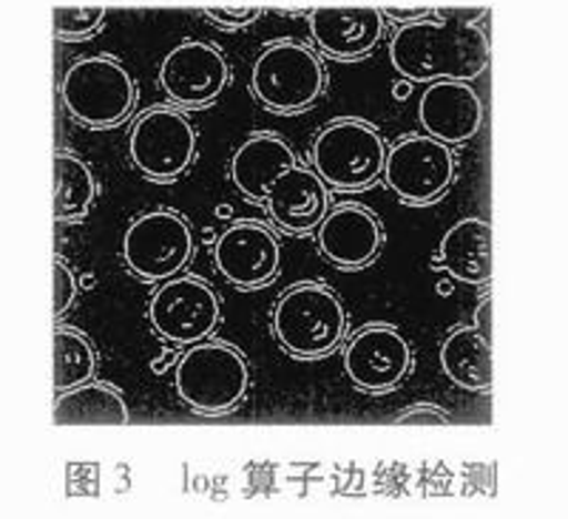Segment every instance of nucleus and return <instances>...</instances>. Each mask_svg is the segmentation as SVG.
<instances>
[{
  "instance_id": "21",
  "label": "nucleus",
  "mask_w": 568,
  "mask_h": 519,
  "mask_svg": "<svg viewBox=\"0 0 568 519\" xmlns=\"http://www.w3.org/2000/svg\"><path fill=\"white\" fill-rule=\"evenodd\" d=\"M131 420L123 391L105 380H89L63 391L54 400L58 426H125Z\"/></svg>"
},
{
  "instance_id": "23",
  "label": "nucleus",
  "mask_w": 568,
  "mask_h": 519,
  "mask_svg": "<svg viewBox=\"0 0 568 519\" xmlns=\"http://www.w3.org/2000/svg\"><path fill=\"white\" fill-rule=\"evenodd\" d=\"M98 346L83 329L78 327H54V391L74 389L98 378Z\"/></svg>"
},
{
  "instance_id": "11",
  "label": "nucleus",
  "mask_w": 568,
  "mask_h": 519,
  "mask_svg": "<svg viewBox=\"0 0 568 519\" xmlns=\"http://www.w3.org/2000/svg\"><path fill=\"white\" fill-rule=\"evenodd\" d=\"M415 353L407 335L393 324H367L344 344V373L355 389L387 395L413 373Z\"/></svg>"
},
{
  "instance_id": "27",
  "label": "nucleus",
  "mask_w": 568,
  "mask_h": 519,
  "mask_svg": "<svg viewBox=\"0 0 568 519\" xmlns=\"http://www.w3.org/2000/svg\"><path fill=\"white\" fill-rule=\"evenodd\" d=\"M205 18L220 29H245L262 18V9H233V7H207Z\"/></svg>"
},
{
  "instance_id": "17",
  "label": "nucleus",
  "mask_w": 568,
  "mask_h": 519,
  "mask_svg": "<svg viewBox=\"0 0 568 519\" xmlns=\"http://www.w3.org/2000/svg\"><path fill=\"white\" fill-rule=\"evenodd\" d=\"M307 23L318 52L333 60L367 58L384 38L382 9H316Z\"/></svg>"
},
{
  "instance_id": "7",
  "label": "nucleus",
  "mask_w": 568,
  "mask_h": 519,
  "mask_svg": "<svg viewBox=\"0 0 568 519\" xmlns=\"http://www.w3.org/2000/svg\"><path fill=\"white\" fill-rule=\"evenodd\" d=\"M194 253V227L171 207H156L136 216L123 236L125 267L145 284H162L185 273Z\"/></svg>"
},
{
  "instance_id": "20",
  "label": "nucleus",
  "mask_w": 568,
  "mask_h": 519,
  "mask_svg": "<svg viewBox=\"0 0 568 519\" xmlns=\"http://www.w3.org/2000/svg\"><path fill=\"white\" fill-rule=\"evenodd\" d=\"M440 369L466 391L491 389V338L475 324L455 327L440 340Z\"/></svg>"
},
{
  "instance_id": "6",
  "label": "nucleus",
  "mask_w": 568,
  "mask_h": 519,
  "mask_svg": "<svg viewBox=\"0 0 568 519\" xmlns=\"http://www.w3.org/2000/svg\"><path fill=\"white\" fill-rule=\"evenodd\" d=\"M251 89L273 114H302L316 105L327 89V69L311 45L276 40L258 52L251 71Z\"/></svg>"
},
{
  "instance_id": "26",
  "label": "nucleus",
  "mask_w": 568,
  "mask_h": 519,
  "mask_svg": "<svg viewBox=\"0 0 568 519\" xmlns=\"http://www.w3.org/2000/svg\"><path fill=\"white\" fill-rule=\"evenodd\" d=\"M453 417L435 404H415L393 417V426H449Z\"/></svg>"
},
{
  "instance_id": "4",
  "label": "nucleus",
  "mask_w": 568,
  "mask_h": 519,
  "mask_svg": "<svg viewBox=\"0 0 568 519\" xmlns=\"http://www.w3.org/2000/svg\"><path fill=\"white\" fill-rule=\"evenodd\" d=\"M387 142L382 131L358 116L327 122L313 140L311 162L329 187L344 193L367 191L384 176Z\"/></svg>"
},
{
  "instance_id": "13",
  "label": "nucleus",
  "mask_w": 568,
  "mask_h": 519,
  "mask_svg": "<svg viewBox=\"0 0 568 519\" xmlns=\"http://www.w3.org/2000/svg\"><path fill=\"white\" fill-rule=\"evenodd\" d=\"M160 85L180 109H207L231 85V63L213 43L185 40L162 60Z\"/></svg>"
},
{
  "instance_id": "30",
  "label": "nucleus",
  "mask_w": 568,
  "mask_h": 519,
  "mask_svg": "<svg viewBox=\"0 0 568 519\" xmlns=\"http://www.w3.org/2000/svg\"><path fill=\"white\" fill-rule=\"evenodd\" d=\"M409 89H413V83H409V80L404 78V83L395 85V96H398V100H404V96L409 94Z\"/></svg>"
},
{
  "instance_id": "28",
  "label": "nucleus",
  "mask_w": 568,
  "mask_h": 519,
  "mask_svg": "<svg viewBox=\"0 0 568 519\" xmlns=\"http://www.w3.org/2000/svg\"><path fill=\"white\" fill-rule=\"evenodd\" d=\"M435 14H438L435 9H384V18L395 20V23H404V27H407V23H418V20H429L435 18Z\"/></svg>"
},
{
  "instance_id": "18",
  "label": "nucleus",
  "mask_w": 568,
  "mask_h": 519,
  "mask_svg": "<svg viewBox=\"0 0 568 519\" xmlns=\"http://www.w3.org/2000/svg\"><path fill=\"white\" fill-rule=\"evenodd\" d=\"M293 165H298L293 147L273 131H258L236 147L231 160V182L245 200L265 205L271 187Z\"/></svg>"
},
{
  "instance_id": "19",
  "label": "nucleus",
  "mask_w": 568,
  "mask_h": 519,
  "mask_svg": "<svg viewBox=\"0 0 568 519\" xmlns=\"http://www.w3.org/2000/svg\"><path fill=\"white\" fill-rule=\"evenodd\" d=\"M435 269H446L455 282L486 287L491 282V227L486 218L466 216L444 233Z\"/></svg>"
},
{
  "instance_id": "24",
  "label": "nucleus",
  "mask_w": 568,
  "mask_h": 519,
  "mask_svg": "<svg viewBox=\"0 0 568 519\" xmlns=\"http://www.w3.org/2000/svg\"><path fill=\"white\" fill-rule=\"evenodd\" d=\"M105 9L103 7H58L54 9V34L60 40L78 43L89 40L103 29Z\"/></svg>"
},
{
  "instance_id": "22",
  "label": "nucleus",
  "mask_w": 568,
  "mask_h": 519,
  "mask_svg": "<svg viewBox=\"0 0 568 519\" xmlns=\"http://www.w3.org/2000/svg\"><path fill=\"white\" fill-rule=\"evenodd\" d=\"M98 176L85 160L69 151L54 154V218L78 225L98 202Z\"/></svg>"
},
{
  "instance_id": "9",
  "label": "nucleus",
  "mask_w": 568,
  "mask_h": 519,
  "mask_svg": "<svg viewBox=\"0 0 568 519\" xmlns=\"http://www.w3.org/2000/svg\"><path fill=\"white\" fill-rule=\"evenodd\" d=\"M149 320L162 340L174 346H194L213 338L222 320L220 295L205 278L180 273L156 284L149 302Z\"/></svg>"
},
{
  "instance_id": "12",
  "label": "nucleus",
  "mask_w": 568,
  "mask_h": 519,
  "mask_svg": "<svg viewBox=\"0 0 568 519\" xmlns=\"http://www.w3.org/2000/svg\"><path fill=\"white\" fill-rule=\"evenodd\" d=\"M213 264L233 287L262 289L278 276L282 244L265 222L236 218L213 244Z\"/></svg>"
},
{
  "instance_id": "8",
  "label": "nucleus",
  "mask_w": 568,
  "mask_h": 519,
  "mask_svg": "<svg viewBox=\"0 0 568 519\" xmlns=\"http://www.w3.org/2000/svg\"><path fill=\"white\" fill-rule=\"evenodd\" d=\"M182 111L185 109L154 105L142 111L131 125V162L142 176L160 185L180 180L196 156V129Z\"/></svg>"
},
{
  "instance_id": "1",
  "label": "nucleus",
  "mask_w": 568,
  "mask_h": 519,
  "mask_svg": "<svg viewBox=\"0 0 568 519\" xmlns=\"http://www.w3.org/2000/svg\"><path fill=\"white\" fill-rule=\"evenodd\" d=\"M438 18V14H435ZM418 20L395 32L389 43L393 69L409 83L480 78L489 63V38L469 20Z\"/></svg>"
},
{
  "instance_id": "14",
  "label": "nucleus",
  "mask_w": 568,
  "mask_h": 519,
  "mask_svg": "<svg viewBox=\"0 0 568 519\" xmlns=\"http://www.w3.org/2000/svg\"><path fill=\"white\" fill-rule=\"evenodd\" d=\"M318 251L333 267L364 269L382 256L387 233L378 213L358 202H342L329 207L318 227Z\"/></svg>"
},
{
  "instance_id": "25",
  "label": "nucleus",
  "mask_w": 568,
  "mask_h": 519,
  "mask_svg": "<svg viewBox=\"0 0 568 519\" xmlns=\"http://www.w3.org/2000/svg\"><path fill=\"white\" fill-rule=\"evenodd\" d=\"M52 264H54V307H52V320H54V324H60V320H63L65 315L71 313L74 302H78L80 287H78V276H74V269H71V264L65 262V258L60 256V253H54Z\"/></svg>"
},
{
  "instance_id": "15",
  "label": "nucleus",
  "mask_w": 568,
  "mask_h": 519,
  "mask_svg": "<svg viewBox=\"0 0 568 519\" xmlns=\"http://www.w3.org/2000/svg\"><path fill=\"white\" fill-rule=\"evenodd\" d=\"M327 187L316 167H307L302 162L293 165L284 176H278V182L267 193L265 207L271 213V222L287 236L316 233L333 207Z\"/></svg>"
},
{
  "instance_id": "29",
  "label": "nucleus",
  "mask_w": 568,
  "mask_h": 519,
  "mask_svg": "<svg viewBox=\"0 0 568 519\" xmlns=\"http://www.w3.org/2000/svg\"><path fill=\"white\" fill-rule=\"evenodd\" d=\"M475 327H478L480 333H486L491 338V295L489 293L480 298L478 309H475Z\"/></svg>"
},
{
  "instance_id": "2",
  "label": "nucleus",
  "mask_w": 568,
  "mask_h": 519,
  "mask_svg": "<svg viewBox=\"0 0 568 519\" xmlns=\"http://www.w3.org/2000/svg\"><path fill=\"white\" fill-rule=\"evenodd\" d=\"M273 335L293 358H327L347 340V309L342 295L322 282L293 284L273 307Z\"/></svg>"
},
{
  "instance_id": "5",
  "label": "nucleus",
  "mask_w": 568,
  "mask_h": 519,
  "mask_svg": "<svg viewBox=\"0 0 568 519\" xmlns=\"http://www.w3.org/2000/svg\"><path fill=\"white\" fill-rule=\"evenodd\" d=\"M60 100L71 120L94 131L123 125L136 105V83L120 60L109 54L80 58L60 83Z\"/></svg>"
},
{
  "instance_id": "16",
  "label": "nucleus",
  "mask_w": 568,
  "mask_h": 519,
  "mask_svg": "<svg viewBox=\"0 0 568 519\" xmlns=\"http://www.w3.org/2000/svg\"><path fill=\"white\" fill-rule=\"evenodd\" d=\"M418 120L424 131L446 145H464L475 140L484 125V100L469 83L438 80L420 94Z\"/></svg>"
},
{
  "instance_id": "3",
  "label": "nucleus",
  "mask_w": 568,
  "mask_h": 519,
  "mask_svg": "<svg viewBox=\"0 0 568 519\" xmlns=\"http://www.w3.org/2000/svg\"><path fill=\"white\" fill-rule=\"evenodd\" d=\"M251 389V364L240 346L202 340L176 358V395L196 415H231Z\"/></svg>"
},
{
  "instance_id": "10",
  "label": "nucleus",
  "mask_w": 568,
  "mask_h": 519,
  "mask_svg": "<svg viewBox=\"0 0 568 519\" xmlns=\"http://www.w3.org/2000/svg\"><path fill=\"white\" fill-rule=\"evenodd\" d=\"M455 173L453 145L429 134H407L389 147L384 180L400 202L426 207L444 200L455 185Z\"/></svg>"
}]
</instances>
